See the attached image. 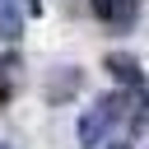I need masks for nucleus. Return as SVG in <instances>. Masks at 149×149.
<instances>
[{"instance_id":"obj_9","label":"nucleus","mask_w":149,"mask_h":149,"mask_svg":"<svg viewBox=\"0 0 149 149\" xmlns=\"http://www.w3.org/2000/svg\"><path fill=\"white\" fill-rule=\"evenodd\" d=\"M116 149H130V144H116Z\"/></svg>"},{"instance_id":"obj_7","label":"nucleus","mask_w":149,"mask_h":149,"mask_svg":"<svg viewBox=\"0 0 149 149\" xmlns=\"http://www.w3.org/2000/svg\"><path fill=\"white\" fill-rule=\"evenodd\" d=\"M5 98H9V84H5V79H0V102H5Z\"/></svg>"},{"instance_id":"obj_8","label":"nucleus","mask_w":149,"mask_h":149,"mask_svg":"<svg viewBox=\"0 0 149 149\" xmlns=\"http://www.w3.org/2000/svg\"><path fill=\"white\" fill-rule=\"evenodd\" d=\"M0 149H9V144H5V140H0Z\"/></svg>"},{"instance_id":"obj_6","label":"nucleus","mask_w":149,"mask_h":149,"mask_svg":"<svg viewBox=\"0 0 149 149\" xmlns=\"http://www.w3.org/2000/svg\"><path fill=\"white\" fill-rule=\"evenodd\" d=\"M19 5H23L28 14H42V0H19Z\"/></svg>"},{"instance_id":"obj_1","label":"nucleus","mask_w":149,"mask_h":149,"mask_svg":"<svg viewBox=\"0 0 149 149\" xmlns=\"http://www.w3.org/2000/svg\"><path fill=\"white\" fill-rule=\"evenodd\" d=\"M126 107H130V102H126V88H121V93H102L93 107H84V116H79V126H74L79 144H84V149H98V144L112 135V126L126 116Z\"/></svg>"},{"instance_id":"obj_4","label":"nucleus","mask_w":149,"mask_h":149,"mask_svg":"<svg viewBox=\"0 0 149 149\" xmlns=\"http://www.w3.org/2000/svg\"><path fill=\"white\" fill-rule=\"evenodd\" d=\"M88 5H93V14H98L102 23H130L140 0H88Z\"/></svg>"},{"instance_id":"obj_5","label":"nucleus","mask_w":149,"mask_h":149,"mask_svg":"<svg viewBox=\"0 0 149 149\" xmlns=\"http://www.w3.org/2000/svg\"><path fill=\"white\" fill-rule=\"evenodd\" d=\"M23 19H28V9L19 5V0H0V37H19L23 33Z\"/></svg>"},{"instance_id":"obj_2","label":"nucleus","mask_w":149,"mask_h":149,"mask_svg":"<svg viewBox=\"0 0 149 149\" xmlns=\"http://www.w3.org/2000/svg\"><path fill=\"white\" fill-rule=\"evenodd\" d=\"M107 70H112V79H121V88H144V70H140V61L135 56H121V51H112L107 56Z\"/></svg>"},{"instance_id":"obj_3","label":"nucleus","mask_w":149,"mask_h":149,"mask_svg":"<svg viewBox=\"0 0 149 149\" xmlns=\"http://www.w3.org/2000/svg\"><path fill=\"white\" fill-rule=\"evenodd\" d=\"M79 79H84V74H79L74 65H61V70H56V74L47 79V102H65V98H74Z\"/></svg>"}]
</instances>
